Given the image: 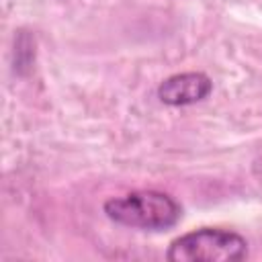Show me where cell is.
<instances>
[{"instance_id":"1","label":"cell","mask_w":262,"mask_h":262,"mask_svg":"<svg viewBox=\"0 0 262 262\" xmlns=\"http://www.w3.org/2000/svg\"><path fill=\"white\" fill-rule=\"evenodd\" d=\"M104 215L125 227L164 231L174 227L182 217L180 203L162 190H133L113 196L102 205Z\"/></svg>"},{"instance_id":"2","label":"cell","mask_w":262,"mask_h":262,"mask_svg":"<svg viewBox=\"0 0 262 262\" xmlns=\"http://www.w3.org/2000/svg\"><path fill=\"white\" fill-rule=\"evenodd\" d=\"M166 258L170 262H237L248 258V242L231 229L201 227L176 237Z\"/></svg>"},{"instance_id":"3","label":"cell","mask_w":262,"mask_h":262,"mask_svg":"<svg viewBox=\"0 0 262 262\" xmlns=\"http://www.w3.org/2000/svg\"><path fill=\"white\" fill-rule=\"evenodd\" d=\"M213 90V82L203 72H182L166 78L158 86V98L168 106H188L205 100Z\"/></svg>"}]
</instances>
